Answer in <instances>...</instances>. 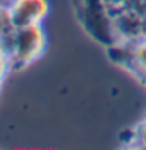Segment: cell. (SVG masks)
Returning <instances> with one entry per match:
<instances>
[{
    "label": "cell",
    "mask_w": 146,
    "mask_h": 150,
    "mask_svg": "<svg viewBox=\"0 0 146 150\" xmlns=\"http://www.w3.org/2000/svg\"><path fill=\"white\" fill-rule=\"evenodd\" d=\"M137 61H138V64L141 70H143V74H146V41L138 47V55H137Z\"/></svg>",
    "instance_id": "obj_1"
}]
</instances>
